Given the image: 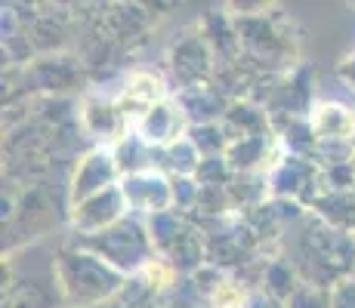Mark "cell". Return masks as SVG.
<instances>
[{"label":"cell","mask_w":355,"mask_h":308,"mask_svg":"<svg viewBox=\"0 0 355 308\" xmlns=\"http://www.w3.org/2000/svg\"><path fill=\"white\" fill-rule=\"evenodd\" d=\"M278 256L300 271L303 284L318 290H334L340 280L355 278V235L331 228L312 210L284 228Z\"/></svg>","instance_id":"6da1fadb"},{"label":"cell","mask_w":355,"mask_h":308,"mask_svg":"<svg viewBox=\"0 0 355 308\" xmlns=\"http://www.w3.org/2000/svg\"><path fill=\"white\" fill-rule=\"evenodd\" d=\"M56 280L65 308H99L124 290L127 278L90 250L65 237L56 246Z\"/></svg>","instance_id":"7a4b0ae2"},{"label":"cell","mask_w":355,"mask_h":308,"mask_svg":"<svg viewBox=\"0 0 355 308\" xmlns=\"http://www.w3.org/2000/svg\"><path fill=\"white\" fill-rule=\"evenodd\" d=\"M68 237L78 246L90 250L93 256H99L102 262H108L112 269H118L124 278L142 275L152 262H158V250L152 244L146 219L133 216V213L127 219H121L118 225H112L108 231H99V235H90V237L68 235Z\"/></svg>","instance_id":"3957f363"},{"label":"cell","mask_w":355,"mask_h":308,"mask_svg":"<svg viewBox=\"0 0 355 308\" xmlns=\"http://www.w3.org/2000/svg\"><path fill=\"white\" fill-rule=\"evenodd\" d=\"M266 176H269V194L275 201H293L309 210L324 194V170L309 157L284 154Z\"/></svg>","instance_id":"277c9868"},{"label":"cell","mask_w":355,"mask_h":308,"mask_svg":"<svg viewBox=\"0 0 355 308\" xmlns=\"http://www.w3.org/2000/svg\"><path fill=\"white\" fill-rule=\"evenodd\" d=\"M114 185H121V170L114 163L112 148L93 145L90 152L80 154L78 170H74L71 182H68V210L84 203L87 197L114 188Z\"/></svg>","instance_id":"5b68a950"},{"label":"cell","mask_w":355,"mask_h":308,"mask_svg":"<svg viewBox=\"0 0 355 308\" xmlns=\"http://www.w3.org/2000/svg\"><path fill=\"white\" fill-rule=\"evenodd\" d=\"M127 216H130L127 197L121 191V185H114V188L87 197L84 203L68 210V228H71L74 237H90V235H99V231H108L112 225H118Z\"/></svg>","instance_id":"8992f818"},{"label":"cell","mask_w":355,"mask_h":308,"mask_svg":"<svg viewBox=\"0 0 355 308\" xmlns=\"http://www.w3.org/2000/svg\"><path fill=\"white\" fill-rule=\"evenodd\" d=\"M214 71H216V56L210 50L204 31L173 44V50H170V74H173L176 93L198 84H210Z\"/></svg>","instance_id":"52a82bcc"},{"label":"cell","mask_w":355,"mask_h":308,"mask_svg":"<svg viewBox=\"0 0 355 308\" xmlns=\"http://www.w3.org/2000/svg\"><path fill=\"white\" fill-rule=\"evenodd\" d=\"M121 191L127 197V207L133 216H155L164 210H173V191H170V176L164 173H139L121 179Z\"/></svg>","instance_id":"ba28073f"},{"label":"cell","mask_w":355,"mask_h":308,"mask_svg":"<svg viewBox=\"0 0 355 308\" xmlns=\"http://www.w3.org/2000/svg\"><path fill=\"white\" fill-rule=\"evenodd\" d=\"M78 120H80V129L90 139H96L102 148H112L127 133V118L114 105V99H105V96H87L80 102Z\"/></svg>","instance_id":"9c48e42d"},{"label":"cell","mask_w":355,"mask_h":308,"mask_svg":"<svg viewBox=\"0 0 355 308\" xmlns=\"http://www.w3.org/2000/svg\"><path fill=\"white\" fill-rule=\"evenodd\" d=\"M164 99H167V87H164V80L158 74L136 71V74H130L127 84L121 87V93L114 96V105L121 108V114L127 118V123L136 127V120H142Z\"/></svg>","instance_id":"30bf717a"},{"label":"cell","mask_w":355,"mask_h":308,"mask_svg":"<svg viewBox=\"0 0 355 308\" xmlns=\"http://www.w3.org/2000/svg\"><path fill=\"white\" fill-rule=\"evenodd\" d=\"M133 129L146 142H152L155 148H167V145H173V142L186 139L189 120H186V114H182V108L176 105L173 96H167V99L158 102V105H155L146 118L136 120Z\"/></svg>","instance_id":"8fae6325"},{"label":"cell","mask_w":355,"mask_h":308,"mask_svg":"<svg viewBox=\"0 0 355 308\" xmlns=\"http://www.w3.org/2000/svg\"><path fill=\"white\" fill-rule=\"evenodd\" d=\"M173 99L182 108V114H186L189 127H198V123H223L232 105V99L220 87H214V80L173 93Z\"/></svg>","instance_id":"7c38bea8"},{"label":"cell","mask_w":355,"mask_h":308,"mask_svg":"<svg viewBox=\"0 0 355 308\" xmlns=\"http://www.w3.org/2000/svg\"><path fill=\"white\" fill-rule=\"evenodd\" d=\"M114 163L121 170V179L127 176H139V173H161V148H155L152 142H146L136 129H127L118 142L112 145Z\"/></svg>","instance_id":"4fadbf2b"},{"label":"cell","mask_w":355,"mask_h":308,"mask_svg":"<svg viewBox=\"0 0 355 308\" xmlns=\"http://www.w3.org/2000/svg\"><path fill=\"white\" fill-rule=\"evenodd\" d=\"M309 127L318 136V142L324 139H349L352 142V127H355V111L337 102H318L309 114Z\"/></svg>","instance_id":"5bb4252c"},{"label":"cell","mask_w":355,"mask_h":308,"mask_svg":"<svg viewBox=\"0 0 355 308\" xmlns=\"http://www.w3.org/2000/svg\"><path fill=\"white\" fill-rule=\"evenodd\" d=\"M309 210L331 228L355 235V191H324Z\"/></svg>","instance_id":"9a60e30c"},{"label":"cell","mask_w":355,"mask_h":308,"mask_svg":"<svg viewBox=\"0 0 355 308\" xmlns=\"http://www.w3.org/2000/svg\"><path fill=\"white\" fill-rule=\"evenodd\" d=\"M34 84L37 90H46V93H62L74 84V74L80 71L74 65V59H65V56H46V59H37L34 62Z\"/></svg>","instance_id":"2e32d148"},{"label":"cell","mask_w":355,"mask_h":308,"mask_svg":"<svg viewBox=\"0 0 355 308\" xmlns=\"http://www.w3.org/2000/svg\"><path fill=\"white\" fill-rule=\"evenodd\" d=\"M146 225H148V235H152V244H155V250H158V256H164L170 246L180 244L182 235L192 228V219L176 213V210H164V213L148 216Z\"/></svg>","instance_id":"e0dca14e"},{"label":"cell","mask_w":355,"mask_h":308,"mask_svg":"<svg viewBox=\"0 0 355 308\" xmlns=\"http://www.w3.org/2000/svg\"><path fill=\"white\" fill-rule=\"evenodd\" d=\"M300 287H303V278H300V271L293 269L288 259H284V256L266 259V271H263V290L266 293H272L275 299L288 302Z\"/></svg>","instance_id":"ac0fdd59"},{"label":"cell","mask_w":355,"mask_h":308,"mask_svg":"<svg viewBox=\"0 0 355 308\" xmlns=\"http://www.w3.org/2000/svg\"><path fill=\"white\" fill-rule=\"evenodd\" d=\"M201 152L186 139L173 142V145L161 148V173L164 176H195L198 167H201Z\"/></svg>","instance_id":"d6986e66"},{"label":"cell","mask_w":355,"mask_h":308,"mask_svg":"<svg viewBox=\"0 0 355 308\" xmlns=\"http://www.w3.org/2000/svg\"><path fill=\"white\" fill-rule=\"evenodd\" d=\"M186 136L201 152V157H223L229 152V136L223 123H198V127H189Z\"/></svg>","instance_id":"ffe728a7"},{"label":"cell","mask_w":355,"mask_h":308,"mask_svg":"<svg viewBox=\"0 0 355 308\" xmlns=\"http://www.w3.org/2000/svg\"><path fill=\"white\" fill-rule=\"evenodd\" d=\"M170 191H173V210L182 216H192L201 201V185L195 176H170Z\"/></svg>","instance_id":"44dd1931"},{"label":"cell","mask_w":355,"mask_h":308,"mask_svg":"<svg viewBox=\"0 0 355 308\" xmlns=\"http://www.w3.org/2000/svg\"><path fill=\"white\" fill-rule=\"evenodd\" d=\"M232 179H235V170L229 167L226 154L223 157H204L201 167H198V173H195L198 185H223V188H229Z\"/></svg>","instance_id":"7402d4cb"},{"label":"cell","mask_w":355,"mask_h":308,"mask_svg":"<svg viewBox=\"0 0 355 308\" xmlns=\"http://www.w3.org/2000/svg\"><path fill=\"white\" fill-rule=\"evenodd\" d=\"M288 308H331V290H318V287L303 284L288 299Z\"/></svg>","instance_id":"603a6c76"},{"label":"cell","mask_w":355,"mask_h":308,"mask_svg":"<svg viewBox=\"0 0 355 308\" xmlns=\"http://www.w3.org/2000/svg\"><path fill=\"white\" fill-rule=\"evenodd\" d=\"M331 308H355V278L340 280L331 290Z\"/></svg>","instance_id":"cb8c5ba5"},{"label":"cell","mask_w":355,"mask_h":308,"mask_svg":"<svg viewBox=\"0 0 355 308\" xmlns=\"http://www.w3.org/2000/svg\"><path fill=\"white\" fill-rule=\"evenodd\" d=\"M241 308H288V302L275 299L272 293H266V290H250Z\"/></svg>","instance_id":"d4e9b609"},{"label":"cell","mask_w":355,"mask_h":308,"mask_svg":"<svg viewBox=\"0 0 355 308\" xmlns=\"http://www.w3.org/2000/svg\"><path fill=\"white\" fill-rule=\"evenodd\" d=\"M334 74H337V78L355 93V46H352V53H346V56L340 59V65H337V71Z\"/></svg>","instance_id":"484cf974"},{"label":"cell","mask_w":355,"mask_h":308,"mask_svg":"<svg viewBox=\"0 0 355 308\" xmlns=\"http://www.w3.org/2000/svg\"><path fill=\"white\" fill-rule=\"evenodd\" d=\"M352 148H355V127H352Z\"/></svg>","instance_id":"4316f807"},{"label":"cell","mask_w":355,"mask_h":308,"mask_svg":"<svg viewBox=\"0 0 355 308\" xmlns=\"http://www.w3.org/2000/svg\"><path fill=\"white\" fill-rule=\"evenodd\" d=\"M352 167H355V161H352Z\"/></svg>","instance_id":"83f0119b"}]
</instances>
